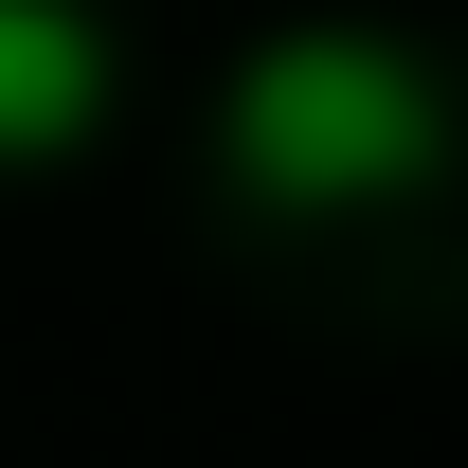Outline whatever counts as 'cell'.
Instances as JSON below:
<instances>
[{
  "label": "cell",
  "instance_id": "obj_1",
  "mask_svg": "<svg viewBox=\"0 0 468 468\" xmlns=\"http://www.w3.org/2000/svg\"><path fill=\"white\" fill-rule=\"evenodd\" d=\"M234 180L271 198V217H360V198H397L432 180L451 109H432V72L397 37H271V55L234 72Z\"/></svg>",
  "mask_w": 468,
  "mask_h": 468
},
{
  "label": "cell",
  "instance_id": "obj_2",
  "mask_svg": "<svg viewBox=\"0 0 468 468\" xmlns=\"http://www.w3.org/2000/svg\"><path fill=\"white\" fill-rule=\"evenodd\" d=\"M109 109V37H90V0H0V180L18 163H72Z\"/></svg>",
  "mask_w": 468,
  "mask_h": 468
}]
</instances>
